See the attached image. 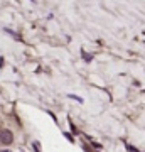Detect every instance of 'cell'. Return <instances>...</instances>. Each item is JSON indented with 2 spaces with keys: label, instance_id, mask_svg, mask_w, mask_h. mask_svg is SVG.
Segmentation results:
<instances>
[{
  "label": "cell",
  "instance_id": "1",
  "mask_svg": "<svg viewBox=\"0 0 145 152\" xmlns=\"http://www.w3.org/2000/svg\"><path fill=\"white\" fill-rule=\"evenodd\" d=\"M0 142L2 144H12L14 142V135H12L10 130H7V129H4V130H0Z\"/></svg>",
  "mask_w": 145,
  "mask_h": 152
},
{
  "label": "cell",
  "instance_id": "2",
  "mask_svg": "<svg viewBox=\"0 0 145 152\" xmlns=\"http://www.w3.org/2000/svg\"><path fill=\"white\" fill-rule=\"evenodd\" d=\"M2 152H10V151H2Z\"/></svg>",
  "mask_w": 145,
  "mask_h": 152
}]
</instances>
